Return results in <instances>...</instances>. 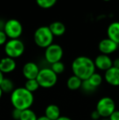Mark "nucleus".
Segmentation results:
<instances>
[{"instance_id": "f257e3e1", "label": "nucleus", "mask_w": 119, "mask_h": 120, "mask_svg": "<svg viewBox=\"0 0 119 120\" xmlns=\"http://www.w3.org/2000/svg\"><path fill=\"white\" fill-rule=\"evenodd\" d=\"M72 70L73 75L78 77L83 81L87 80L94 73H95L94 60H92L90 57L84 56L77 57L72 63Z\"/></svg>"}, {"instance_id": "f03ea898", "label": "nucleus", "mask_w": 119, "mask_h": 120, "mask_svg": "<svg viewBox=\"0 0 119 120\" xmlns=\"http://www.w3.org/2000/svg\"><path fill=\"white\" fill-rule=\"evenodd\" d=\"M11 103L14 109L20 110L30 109L33 104L34 97L32 92H29L25 87H17L11 93Z\"/></svg>"}, {"instance_id": "7ed1b4c3", "label": "nucleus", "mask_w": 119, "mask_h": 120, "mask_svg": "<svg viewBox=\"0 0 119 120\" xmlns=\"http://www.w3.org/2000/svg\"><path fill=\"white\" fill-rule=\"evenodd\" d=\"M54 35L51 34L48 26H41L36 30L33 39L36 45L39 48H47L53 43Z\"/></svg>"}, {"instance_id": "20e7f679", "label": "nucleus", "mask_w": 119, "mask_h": 120, "mask_svg": "<svg viewBox=\"0 0 119 120\" xmlns=\"http://www.w3.org/2000/svg\"><path fill=\"white\" fill-rule=\"evenodd\" d=\"M57 74L51 68H43L40 70L36 80L43 88H51L57 82Z\"/></svg>"}, {"instance_id": "39448f33", "label": "nucleus", "mask_w": 119, "mask_h": 120, "mask_svg": "<svg viewBox=\"0 0 119 120\" xmlns=\"http://www.w3.org/2000/svg\"><path fill=\"white\" fill-rule=\"evenodd\" d=\"M4 52L7 56L16 59L22 56L25 52V45L21 40L9 39L4 46Z\"/></svg>"}, {"instance_id": "423d86ee", "label": "nucleus", "mask_w": 119, "mask_h": 120, "mask_svg": "<svg viewBox=\"0 0 119 120\" xmlns=\"http://www.w3.org/2000/svg\"><path fill=\"white\" fill-rule=\"evenodd\" d=\"M95 110L99 113L101 118H108L115 110V102L111 97L105 96L99 100Z\"/></svg>"}, {"instance_id": "0eeeda50", "label": "nucleus", "mask_w": 119, "mask_h": 120, "mask_svg": "<svg viewBox=\"0 0 119 120\" xmlns=\"http://www.w3.org/2000/svg\"><path fill=\"white\" fill-rule=\"evenodd\" d=\"M3 31L10 39H17L23 32L21 23L16 19H10L4 24Z\"/></svg>"}, {"instance_id": "6e6552de", "label": "nucleus", "mask_w": 119, "mask_h": 120, "mask_svg": "<svg viewBox=\"0 0 119 120\" xmlns=\"http://www.w3.org/2000/svg\"><path fill=\"white\" fill-rule=\"evenodd\" d=\"M45 59L51 65L60 61L63 56V49L58 44L52 43L45 50Z\"/></svg>"}, {"instance_id": "1a4fd4ad", "label": "nucleus", "mask_w": 119, "mask_h": 120, "mask_svg": "<svg viewBox=\"0 0 119 120\" xmlns=\"http://www.w3.org/2000/svg\"><path fill=\"white\" fill-rule=\"evenodd\" d=\"M118 44L116 43L115 42L112 41L111 39H109L108 38H104L99 43L98 48L100 50V52H101V54L104 55H109L115 52L118 49Z\"/></svg>"}, {"instance_id": "9d476101", "label": "nucleus", "mask_w": 119, "mask_h": 120, "mask_svg": "<svg viewBox=\"0 0 119 120\" xmlns=\"http://www.w3.org/2000/svg\"><path fill=\"white\" fill-rule=\"evenodd\" d=\"M39 71V67L34 62H27L25 64L22 69V74L27 80L36 79Z\"/></svg>"}, {"instance_id": "9b49d317", "label": "nucleus", "mask_w": 119, "mask_h": 120, "mask_svg": "<svg viewBox=\"0 0 119 120\" xmlns=\"http://www.w3.org/2000/svg\"><path fill=\"white\" fill-rule=\"evenodd\" d=\"M94 63H95V68L103 70V71H106L108 69L113 67L112 59L108 55H104V54L97 56L94 60Z\"/></svg>"}, {"instance_id": "f8f14e48", "label": "nucleus", "mask_w": 119, "mask_h": 120, "mask_svg": "<svg viewBox=\"0 0 119 120\" xmlns=\"http://www.w3.org/2000/svg\"><path fill=\"white\" fill-rule=\"evenodd\" d=\"M105 81L112 86H119V68L111 67L105 71Z\"/></svg>"}, {"instance_id": "ddd939ff", "label": "nucleus", "mask_w": 119, "mask_h": 120, "mask_svg": "<svg viewBox=\"0 0 119 120\" xmlns=\"http://www.w3.org/2000/svg\"><path fill=\"white\" fill-rule=\"evenodd\" d=\"M16 68V63L15 59L6 56L1 59L0 61V71L3 74H9L13 72Z\"/></svg>"}, {"instance_id": "4468645a", "label": "nucleus", "mask_w": 119, "mask_h": 120, "mask_svg": "<svg viewBox=\"0 0 119 120\" xmlns=\"http://www.w3.org/2000/svg\"><path fill=\"white\" fill-rule=\"evenodd\" d=\"M107 34L108 38L111 39L112 41L115 42L119 45V22L115 21V22L111 23L108 27L107 30Z\"/></svg>"}, {"instance_id": "2eb2a0df", "label": "nucleus", "mask_w": 119, "mask_h": 120, "mask_svg": "<svg viewBox=\"0 0 119 120\" xmlns=\"http://www.w3.org/2000/svg\"><path fill=\"white\" fill-rule=\"evenodd\" d=\"M45 116L50 120H56L60 117V109L56 105H49L45 109Z\"/></svg>"}, {"instance_id": "dca6fc26", "label": "nucleus", "mask_w": 119, "mask_h": 120, "mask_svg": "<svg viewBox=\"0 0 119 120\" xmlns=\"http://www.w3.org/2000/svg\"><path fill=\"white\" fill-rule=\"evenodd\" d=\"M49 29L54 36H61L65 33V25L60 21H55L49 25Z\"/></svg>"}, {"instance_id": "f3484780", "label": "nucleus", "mask_w": 119, "mask_h": 120, "mask_svg": "<svg viewBox=\"0 0 119 120\" xmlns=\"http://www.w3.org/2000/svg\"><path fill=\"white\" fill-rule=\"evenodd\" d=\"M82 82H83L82 79H80L79 78L75 75H72L67 80V87L72 91L78 90V89L81 88Z\"/></svg>"}, {"instance_id": "a211bd4d", "label": "nucleus", "mask_w": 119, "mask_h": 120, "mask_svg": "<svg viewBox=\"0 0 119 120\" xmlns=\"http://www.w3.org/2000/svg\"><path fill=\"white\" fill-rule=\"evenodd\" d=\"M0 88L3 93H11L14 91V83L10 79L4 78L0 84Z\"/></svg>"}, {"instance_id": "6ab92c4d", "label": "nucleus", "mask_w": 119, "mask_h": 120, "mask_svg": "<svg viewBox=\"0 0 119 120\" xmlns=\"http://www.w3.org/2000/svg\"><path fill=\"white\" fill-rule=\"evenodd\" d=\"M24 87L25 89H27L29 92L33 93V92H36L39 88L40 86L36 79H29V80H26Z\"/></svg>"}, {"instance_id": "aec40b11", "label": "nucleus", "mask_w": 119, "mask_h": 120, "mask_svg": "<svg viewBox=\"0 0 119 120\" xmlns=\"http://www.w3.org/2000/svg\"><path fill=\"white\" fill-rule=\"evenodd\" d=\"M37 119H38V117H37L36 114L31 109H25V110L21 111V118H20V120H37Z\"/></svg>"}, {"instance_id": "412c9836", "label": "nucleus", "mask_w": 119, "mask_h": 120, "mask_svg": "<svg viewBox=\"0 0 119 120\" xmlns=\"http://www.w3.org/2000/svg\"><path fill=\"white\" fill-rule=\"evenodd\" d=\"M89 81V82L94 87H98L100 84L102 83V81H103V79H102V76L100 75V74H97V73H94L91 76L87 79Z\"/></svg>"}, {"instance_id": "4be33fe9", "label": "nucleus", "mask_w": 119, "mask_h": 120, "mask_svg": "<svg viewBox=\"0 0 119 120\" xmlns=\"http://www.w3.org/2000/svg\"><path fill=\"white\" fill-rule=\"evenodd\" d=\"M57 0H36V3L38 7L43 9L51 8L56 4Z\"/></svg>"}, {"instance_id": "5701e85b", "label": "nucleus", "mask_w": 119, "mask_h": 120, "mask_svg": "<svg viewBox=\"0 0 119 120\" xmlns=\"http://www.w3.org/2000/svg\"><path fill=\"white\" fill-rule=\"evenodd\" d=\"M51 69L53 70V72L56 73V74H62L64 71H65V65H64L63 62L61 61H58V62H56V63L52 64L51 65Z\"/></svg>"}, {"instance_id": "b1692460", "label": "nucleus", "mask_w": 119, "mask_h": 120, "mask_svg": "<svg viewBox=\"0 0 119 120\" xmlns=\"http://www.w3.org/2000/svg\"><path fill=\"white\" fill-rule=\"evenodd\" d=\"M81 88L85 92H87V93H90V92H93L95 90V87H94L89 82V81L87 79V80H83L82 82V87Z\"/></svg>"}, {"instance_id": "393cba45", "label": "nucleus", "mask_w": 119, "mask_h": 120, "mask_svg": "<svg viewBox=\"0 0 119 120\" xmlns=\"http://www.w3.org/2000/svg\"><path fill=\"white\" fill-rule=\"evenodd\" d=\"M7 42V36L6 35L5 32L3 30H0V46L3 44H6V43Z\"/></svg>"}, {"instance_id": "a878e982", "label": "nucleus", "mask_w": 119, "mask_h": 120, "mask_svg": "<svg viewBox=\"0 0 119 120\" xmlns=\"http://www.w3.org/2000/svg\"><path fill=\"white\" fill-rule=\"evenodd\" d=\"M11 115H12V118L15 120H20V118H21V110L17 109H14L11 113Z\"/></svg>"}, {"instance_id": "bb28decb", "label": "nucleus", "mask_w": 119, "mask_h": 120, "mask_svg": "<svg viewBox=\"0 0 119 120\" xmlns=\"http://www.w3.org/2000/svg\"><path fill=\"white\" fill-rule=\"evenodd\" d=\"M109 120H119V110L115 109L113 113L108 118Z\"/></svg>"}, {"instance_id": "cd10ccee", "label": "nucleus", "mask_w": 119, "mask_h": 120, "mask_svg": "<svg viewBox=\"0 0 119 120\" xmlns=\"http://www.w3.org/2000/svg\"><path fill=\"white\" fill-rule=\"evenodd\" d=\"M90 117H91L92 120H99L100 119V118H101L100 114H99V113L97 112L96 110H94L93 112H91V114H90Z\"/></svg>"}, {"instance_id": "c85d7f7f", "label": "nucleus", "mask_w": 119, "mask_h": 120, "mask_svg": "<svg viewBox=\"0 0 119 120\" xmlns=\"http://www.w3.org/2000/svg\"><path fill=\"white\" fill-rule=\"evenodd\" d=\"M113 66L116 67V68H119V58L116 59L115 60L113 61Z\"/></svg>"}, {"instance_id": "c756f323", "label": "nucleus", "mask_w": 119, "mask_h": 120, "mask_svg": "<svg viewBox=\"0 0 119 120\" xmlns=\"http://www.w3.org/2000/svg\"><path fill=\"white\" fill-rule=\"evenodd\" d=\"M56 120H72V119L69 117H66V116H60V117L58 118Z\"/></svg>"}, {"instance_id": "7c9ffc66", "label": "nucleus", "mask_w": 119, "mask_h": 120, "mask_svg": "<svg viewBox=\"0 0 119 120\" xmlns=\"http://www.w3.org/2000/svg\"><path fill=\"white\" fill-rule=\"evenodd\" d=\"M37 120H50V119H47L45 115H43V116H41V117H38Z\"/></svg>"}, {"instance_id": "2f4dec72", "label": "nucleus", "mask_w": 119, "mask_h": 120, "mask_svg": "<svg viewBox=\"0 0 119 120\" xmlns=\"http://www.w3.org/2000/svg\"><path fill=\"white\" fill-rule=\"evenodd\" d=\"M4 79V76H3V74L0 71V84H1V82H3V80Z\"/></svg>"}, {"instance_id": "473e14b6", "label": "nucleus", "mask_w": 119, "mask_h": 120, "mask_svg": "<svg viewBox=\"0 0 119 120\" xmlns=\"http://www.w3.org/2000/svg\"><path fill=\"white\" fill-rule=\"evenodd\" d=\"M3 91H2V90H1V88H0V100H1L2 96H3Z\"/></svg>"}, {"instance_id": "72a5a7b5", "label": "nucleus", "mask_w": 119, "mask_h": 120, "mask_svg": "<svg viewBox=\"0 0 119 120\" xmlns=\"http://www.w3.org/2000/svg\"><path fill=\"white\" fill-rule=\"evenodd\" d=\"M102 120H109L108 119V118H106V119H102Z\"/></svg>"}, {"instance_id": "f704fd0d", "label": "nucleus", "mask_w": 119, "mask_h": 120, "mask_svg": "<svg viewBox=\"0 0 119 120\" xmlns=\"http://www.w3.org/2000/svg\"><path fill=\"white\" fill-rule=\"evenodd\" d=\"M104 1H105V2H108V1H110V0H104Z\"/></svg>"}, {"instance_id": "c9c22d12", "label": "nucleus", "mask_w": 119, "mask_h": 120, "mask_svg": "<svg viewBox=\"0 0 119 120\" xmlns=\"http://www.w3.org/2000/svg\"><path fill=\"white\" fill-rule=\"evenodd\" d=\"M1 59H2V58H0V61H1Z\"/></svg>"}]
</instances>
